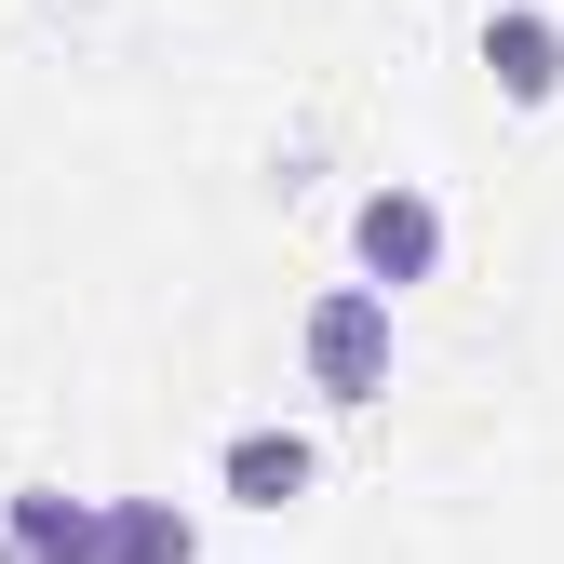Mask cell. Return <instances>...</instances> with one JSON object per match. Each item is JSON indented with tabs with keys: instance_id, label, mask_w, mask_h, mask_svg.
<instances>
[{
	"instance_id": "6da1fadb",
	"label": "cell",
	"mask_w": 564,
	"mask_h": 564,
	"mask_svg": "<svg viewBox=\"0 0 564 564\" xmlns=\"http://www.w3.org/2000/svg\"><path fill=\"white\" fill-rule=\"evenodd\" d=\"M296 349H310V390L323 403H377L390 390V282H336V296H310Z\"/></svg>"
},
{
	"instance_id": "8992f818",
	"label": "cell",
	"mask_w": 564,
	"mask_h": 564,
	"mask_svg": "<svg viewBox=\"0 0 564 564\" xmlns=\"http://www.w3.org/2000/svg\"><path fill=\"white\" fill-rule=\"evenodd\" d=\"M95 564H202V524L175 498H108V551Z\"/></svg>"
},
{
	"instance_id": "3957f363",
	"label": "cell",
	"mask_w": 564,
	"mask_h": 564,
	"mask_svg": "<svg viewBox=\"0 0 564 564\" xmlns=\"http://www.w3.org/2000/svg\"><path fill=\"white\" fill-rule=\"evenodd\" d=\"M0 538H14V564H95V551H108V498H67V484H28Z\"/></svg>"
},
{
	"instance_id": "7a4b0ae2",
	"label": "cell",
	"mask_w": 564,
	"mask_h": 564,
	"mask_svg": "<svg viewBox=\"0 0 564 564\" xmlns=\"http://www.w3.org/2000/svg\"><path fill=\"white\" fill-rule=\"evenodd\" d=\"M349 256H364V282H390V296L431 282V269H444V202H431V188H377L364 216H349Z\"/></svg>"
},
{
	"instance_id": "277c9868",
	"label": "cell",
	"mask_w": 564,
	"mask_h": 564,
	"mask_svg": "<svg viewBox=\"0 0 564 564\" xmlns=\"http://www.w3.org/2000/svg\"><path fill=\"white\" fill-rule=\"evenodd\" d=\"M484 67H498L511 108H551V95H564V28L538 14V0H511V14L484 28Z\"/></svg>"
},
{
	"instance_id": "5b68a950",
	"label": "cell",
	"mask_w": 564,
	"mask_h": 564,
	"mask_svg": "<svg viewBox=\"0 0 564 564\" xmlns=\"http://www.w3.org/2000/svg\"><path fill=\"white\" fill-rule=\"evenodd\" d=\"M310 470H323L310 431H242V444H229V498H242V511H282V498H310Z\"/></svg>"
}]
</instances>
